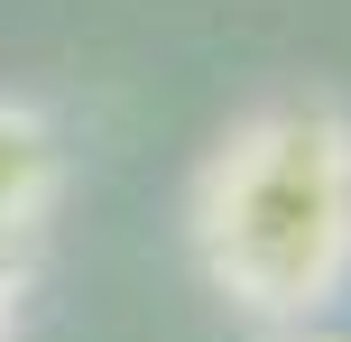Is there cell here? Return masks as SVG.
Instances as JSON below:
<instances>
[{
	"instance_id": "obj_2",
	"label": "cell",
	"mask_w": 351,
	"mask_h": 342,
	"mask_svg": "<svg viewBox=\"0 0 351 342\" xmlns=\"http://www.w3.org/2000/svg\"><path fill=\"white\" fill-rule=\"evenodd\" d=\"M56 195H65V130L37 102L0 93V250L37 259V232H47Z\"/></svg>"
},
{
	"instance_id": "obj_3",
	"label": "cell",
	"mask_w": 351,
	"mask_h": 342,
	"mask_svg": "<svg viewBox=\"0 0 351 342\" xmlns=\"http://www.w3.org/2000/svg\"><path fill=\"white\" fill-rule=\"evenodd\" d=\"M19 296H28V259L0 250V342H19Z\"/></svg>"
},
{
	"instance_id": "obj_1",
	"label": "cell",
	"mask_w": 351,
	"mask_h": 342,
	"mask_svg": "<svg viewBox=\"0 0 351 342\" xmlns=\"http://www.w3.org/2000/svg\"><path fill=\"white\" fill-rule=\"evenodd\" d=\"M185 241L250 333L324 324L351 296V111L333 93L250 102L185 185Z\"/></svg>"
},
{
	"instance_id": "obj_4",
	"label": "cell",
	"mask_w": 351,
	"mask_h": 342,
	"mask_svg": "<svg viewBox=\"0 0 351 342\" xmlns=\"http://www.w3.org/2000/svg\"><path fill=\"white\" fill-rule=\"evenodd\" d=\"M250 342H333L324 324H296V333H250Z\"/></svg>"
}]
</instances>
